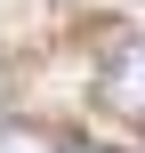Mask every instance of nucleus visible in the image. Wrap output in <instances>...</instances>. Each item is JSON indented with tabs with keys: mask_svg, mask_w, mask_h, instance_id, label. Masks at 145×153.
Segmentation results:
<instances>
[{
	"mask_svg": "<svg viewBox=\"0 0 145 153\" xmlns=\"http://www.w3.org/2000/svg\"><path fill=\"white\" fill-rule=\"evenodd\" d=\"M97 97H105V113L145 121V40H121V48L97 65Z\"/></svg>",
	"mask_w": 145,
	"mask_h": 153,
	"instance_id": "1",
	"label": "nucleus"
},
{
	"mask_svg": "<svg viewBox=\"0 0 145 153\" xmlns=\"http://www.w3.org/2000/svg\"><path fill=\"white\" fill-rule=\"evenodd\" d=\"M0 153H57V137H48V129H24V121H8V129H0Z\"/></svg>",
	"mask_w": 145,
	"mask_h": 153,
	"instance_id": "2",
	"label": "nucleus"
},
{
	"mask_svg": "<svg viewBox=\"0 0 145 153\" xmlns=\"http://www.w3.org/2000/svg\"><path fill=\"white\" fill-rule=\"evenodd\" d=\"M73 153H113V145H73Z\"/></svg>",
	"mask_w": 145,
	"mask_h": 153,
	"instance_id": "3",
	"label": "nucleus"
},
{
	"mask_svg": "<svg viewBox=\"0 0 145 153\" xmlns=\"http://www.w3.org/2000/svg\"><path fill=\"white\" fill-rule=\"evenodd\" d=\"M0 105H8V73H0Z\"/></svg>",
	"mask_w": 145,
	"mask_h": 153,
	"instance_id": "4",
	"label": "nucleus"
}]
</instances>
